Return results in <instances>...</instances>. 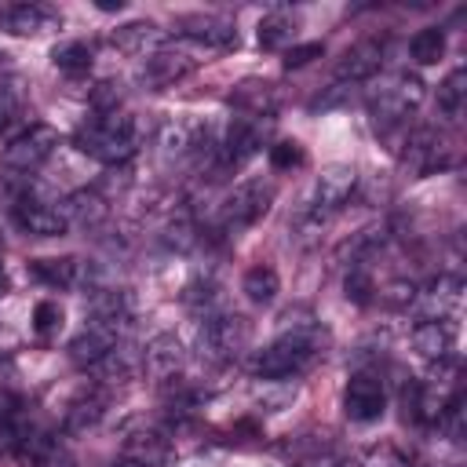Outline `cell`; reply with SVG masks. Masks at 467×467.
<instances>
[{
	"mask_svg": "<svg viewBox=\"0 0 467 467\" xmlns=\"http://www.w3.org/2000/svg\"><path fill=\"white\" fill-rule=\"evenodd\" d=\"M325 347V336L314 321L306 325H296L288 332H281L270 347H263L255 358H252V372L263 376V379H288V376H299Z\"/></svg>",
	"mask_w": 467,
	"mask_h": 467,
	"instance_id": "6da1fadb",
	"label": "cell"
},
{
	"mask_svg": "<svg viewBox=\"0 0 467 467\" xmlns=\"http://www.w3.org/2000/svg\"><path fill=\"white\" fill-rule=\"evenodd\" d=\"M139 146V128L128 113H95L77 131V150L102 161V164H124Z\"/></svg>",
	"mask_w": 467,
	"mask_h": 467,
	"instance_id": "7a4b0ae2",
	"label": "cell"
},
{
	"mask_svg": "<svg viewBox=\"0 0 467 467\" xmlns=\"http://www.w3.org/2000/svg\"><path fill=\"white\" fill-rule=\"evenodd\" d=\"M248 339H252V325L241 317V314H230V310H212L204 314V325H201V354L212 361V365H230L237 361L244 350H248Z\"/></svg>",
	"mask_w": 467,
	"mask_h": 467,
	"instance_id": "3957f363",
	"label": "cell"
},
{
	"mask_svg": "<svg viewBox=\"0 0 467 467\" xmlns=\"http://www.w3.org/2000/svg\"><path fill=\"white\" fill-rule=\"evenodd\" d=\"M274 204V182L266 179H248L241 186H234L226 193V201L219 204V215H215V230L223 234H241L244 226L259 223Z\"/></svg>",
	"mask_w": 467,
	"mask_h": 467,
	"instance_id": "277c9868",
	"label": "cell"
},
{
	"mask_svg": "<svg viewBox=\"0 0 467 467\" xmlns=\"http://www.w3.org/2000/svg\"><path fill=\"white\" fill-rule=\"evenodd\" d=\"M423 102V80L416 73H394L376 95H372V120L379 131L401 124L416 106Z\"/></svg>",
	"mask_w": 467,
	"mask_h": 467,
	"instance_id": "5b68a950",
	"label": "cell"
},
{
	"mask_svg": "<svg viewBox=\"0 0 467 467\" xmlns=\"http://www.w3.org/2000/svg\"><path fill=\"white\" fill-rule=\"evenodd\" d=\"M204 150L215 153L219 146H212L208 124L197 120V117H190V113L164 120L161 131H157V153H161L164 161H197Z\"/></svg>",
	"mask_w": 467,
	"mask_h": 467,
	"instance_id": "8992f818",
	"label": "cell"
},
{
	"mask_svg": "<svg viewBox=\"0 0 467 467\" xmlns=\"http://www.w3.org/2000/svg\"><path fill=\"white\" fill-rule=\"evenodd\" d=\"M270 128H274V117H244V113H237L230 131H226V142L215 150V171L241 168L248 157H255L259 146L266 142Z\"/></svg>",
	"mask_w": 467,
	"mask_h": 467,
	"instance_id": "52a82bcc",
	"label": "cell"
},
{
	"mask_svg": "<svg viewBox=\"0 0 467 467\" xmlns=\"http://www.w3.org/2000/svg\"><path fill=\"white\" fill-rule=\"evenodd\" d=\"M55 146H58V131H55L51 124H29V128H22V131L4 146L0 164H4L7 171L29 175V171H36V168L55 153Z\"/></svg>",
	"mask_w": 467,
	"mask_h": 467,
	"instance_id": "ba28073f",
	"label": "cell"
},
{
	"mask_svg": "<svg viewBox=\"0 0 467 467\" xmlns=\"http://www.w3.org/2000/svg\"><path fill=\"white\" fill-rule=\"evenodd\" d=\"M358 190V171L350 164H328L317 179H314V201H310V212L306 219L317 226L325 223L328 215H336Z\"/></svg>",
	"mask_w": 467,
	"mask_h": 467,
	"instance_id": "9c48e42d",
	"label": "cell"
},
{
	"mask_svg": "<svg viewBox=\"0 0 467 467\" xmlns=\"http://www.w3.org/2000/svg\"><path fill=\"white\" fill-rule=\"evenodd\" d=\"M197 69V58L186 51H171V47H157L142 58L135 80L142 84V91H164L171 84H179L182 77H190Z\"/></svg>",
	"mask_w": 467,
	"mask_h": 467,
	"instance_id": "30bf717a",
	"label": "cell"
},
{
	"mask_svg": "<svg viewBox=\"0 0 467 467\" xmlns=\"http://www.w3.org/2000/svg\"><path fill=\"white\" fill-rule=\"evenodd\" d=\"M387 409V390H383V379L372 376V372H354L347 390H343V412L347 420L354 423H372L379 420Z\"/></svg>",
	"mask_w": 467,
	"mask_h": 467,
	"instance_id": "8fae6325",
	"label": "cell"
},
{
	"mask_svg": "<svg viewBox=\"0 0 467 467\" xmlns=\"http://www.w3.org/2000/svg\"><path fill=\"white\" fill-rule=\"evenodd\" d=\"M120 452H124V463H131V467H175V449H171L168 434L153 431V427L128 431L120 441Z\"/></svg>",
	"mask_w": 467,
	"mask_h": 467,
	"instance_id": "7c38bea8",
	"label": "cell"
},
{
	"mask_svg": "<svg viewBox=\"0 0 467 467\" xmlns=\"http://www.w3.org/2000/svg\"><path fill=\"white\" fill-rule=\"evenodd\" d=\"M441 164H449V142H445V135L434 131V128L412 131L409 142H405V153H401V168L412 179H420V175H431Z\"/></svg>",
	"mask_w": 467,
	"mask_h": 467,
	"instance_id": "4fadbf2b",
	"label": "cell"
},
{
	"mask_svg": "<svg viewBox=\"0 0 467 467\" xmlns=\"http://www.w3.org/2000/svg\"><path fill=\"white\" fill-rule=\"evenodd\" d=\"M175 36L204 44L212 51L237 47V26L223 15H182V18H175Z\"/></svg>",
	"mask_w": 467,
	"mask_h": 467,
	"instance_id": "5bb4252c",
	"label": "cell"
},
{
	"mask_svg": "<svg viewBox=\"0 0 467 467\" xmlns=\"http://www.w3.org/2000/svg\"><path fill=\"white\" fill-rule=\"evenodd\" d=\"M15 223L33 237H58L69 230L62 208L51 201H40V197H18L15 201Z\"/></svg>",
	"mask_w": 467,
	"mask_h": 467,
	"instance_id": "9a60e30c",
	"label": "cell"
},
{
	"mask_svg": "<svg viewBox=\"0 0 467 467\" xmlns=\"http://www.w3.org/2000/svg\"><path fill=\"white\" fill-rule=\"evenodd\" d=\"M412 303H420L423 317H456L460 303H463V277L456 274H438L431 285H423Z\"/></svg>",
	"mask_w": 467,
	"mask_h": 467,
	"instance_id": "2e32d148",
	"label": "cell"
},
{
	"mask_svg": "<svg viewBox=\"0 0 467 467\" xmlns=\"http://www.w3.org/2000/svg\"><path fill=\"white\" fill-rule=\"evenodd\" d=\"M379 66H383V40H379V36H365V40H358L354 47L343 51V58H339V66H336V80L354 88V84L376 77Z\"/></svg>",
	"mask_w": 467,
	"mask_h": 467,
	"instance_id": "e0dca14e",
	"label": "cell"
},
{
	"mask_svg": "<svg viewBox=\"0 0 467 467\" xmlns=\"http://www.w3.org/2000/svg\"><path fill=\"white\" fill-rule=\"evenodd\" d=\"M182 361H186V350H182V343L171 336V332H161V336H153L146 347H142V372L150 376V379H157V383H171L175 379V372L182 368Z\"/></svg>",
	"mask_w": 467,
	"mask_h": 467,
	"instance_id": "ac0fdd59",
	"label": "cell"
},
{
	"mask_svg": "<svg viewBox=\"0 0 467 467\" xmlns=\"http://www.w3.org/2000/svg\"><path fill=\"white\" fill-rule=\"evenodd\" d=\"M452 347H456L452 317H420V325L412 328V350L427 361L452 358Z\"/></svg>",
	"mask_w": 467,
	"mask_h": 467,
	"instance_id": "d6986e66",
	"label": "cell"
},
{
	"mask_svg": "<svg viewBox=\"0 0 467 467\" xmlns=\"http://www.w3.org/2000/svg\"><path fill=\"white\" fill-rule=\"evenodd\" d=\"M117 343H120V332H117V328H106V325H99V321H88L84 332L69 343V358H73V365H80V368H95Z\"/></svg>",
	"mask_w": 467,
	"mask_h": 467,
	"instance_id": "ffe728a7",
	"label": "cell"
},
{
	"mask_svg": "<svg viewBox=\"0 0 467 467\" xmlns=\"http://www.w3.org/2000/svg\"><path fill=\"white\" fill-rule=\"evenodd\" d=\"M0 22H4V29L18 33V36H40L47 29H58L62 15L55 7H47V4H15V7H7L0 15Z\"/></svg>",
	"mask_w": 467,
	"mask_h": 467,
	"instance_id": "44dd1931",
	"label": "cell"
},
{
	"mask_svg": "<svg viewBox=\"0 0 467 467\" xmlns=\"http://www.w3.org/2000/svg\"><path fill=\"white\" fill-rule=\"evenodd\" d=\"M102 416H106V390L91 387L69 401V409L62 416V431L66 434H88L91 427H99Z\"/></svg>",
	"mask_w": 467,
	"mask_h": 467,
	"instance_id": "7402d4cb",
	"label": "cell"
},
{
	"mask_svg": "<svg viewBox=\"0 0 467 467\" xmlns=\"http://www.w3.org/2000/svg\"><path fill=\"white\" fill-rule=\"evenodd\" d=\"M230 106H234L237 113H244V117H274V109H277V91H274V84H266V80H244V84H237V88L230 91Z\"/></svg>",
	"mask_w": 467,
	"mask_h": 467,
	"instance_id": "603a6c76",
	"label": "cell"
},
{
	"mask_svg": "<svg viewBox=\"0 0 467 467\" xmlns=\"http://www.w3.org/2000/svg\"><path fill=\"white\" fill-rule=\"evenodd\" d=\"M29 274L47 285V288H77L84 281V263L73 255H58V259H33Z\"/></svg>",
	"mask_w": 467,
	"mask_h": 467,
	"instance_id": "cb8c5ba5",
	"label": "cell"
},
{
	"mask_svg": "<svg viewBox=\"0 0 467 467\" xmlns=\"http://www.w3.org/2000/svg\"><path fill=\"white\" fill-rule=\"evenodd\" d=\"M62 215H66V223H77V226H84V230H91V226H99L102 219H106V197L102 193H95V190H77V193H69L62 204Z\"/></svg>",
	"mask_w": 467,
	"mask_h": 467,
	"instance_id": "d4e9b609",
	"label": "cell"
},
{
	"mask_svg": "<svg viewBox=\"0 0 467 467\" xmlns=\"http://www.w3.org/2000/svg\"><path fill=\"white\" fill-rule=\"evenodd\" d=\"M161 36H164V29L153 26V22H128V26H120V29L109 33V44L117 51H124V55H146L150 47L157 51Z\"/></svg>",
	"mask_w": 467,
	"mask_h": 467,
	"instance_id": "484cf974",
	"label": "cell"
},
{
	"mask_svg": "<svg viewBox=\"0 0 467 467\" xmlns=\"http://www.w3.org/2000/svg\"><path fill=\"white\" fill-rule=\"evenodd\" d=\"M139 361H142V350H135V347H128V343H117L99 365H95V372H99V379H106V383H120V379H128L135 368H139Z\"/></svg>",
	"mask_w": 467,
	"mask_h": 467,
	"instance_id": "4316f807",
	"label": "cell"
},
{
	"mask_svg": "<svg viewBox=\"0 0 467 467\" xmlns=\"http://www.w3.org/2000/svg\"><path fill=\"white\" fill-rule=\"evenodd\" d=\"M255 36H259V47H266V51H277V47L292 44V36H296V15H288V11H270V15H263Z\"/></svg>",
	"mask_w": 467,
	"mask_h": 467,
	"instance_id": "83f0119b",
	"label": "cell"
},
{
	"mask_svg": "<svg viewBox=\"0 0 467 467\" xmlns=\"http://www.w3.org/2000/svg\"><path fill=\"white\" fill-rule=\"evenodd\" d=\"M463 102H467V73H463V69H452V73L438 84V109H441L449 120H460Z\"/></svg>",
	"mask_w": 467,
	"mask_h": 467,
	"instance_id": "f1b7e54d",
	"label": "cell"
},
{
	"mask_svg": "<svg viewBox=\"0 0 467 467\" xmlns=\"http://www.w3.org/2000/svg\"><path fill=\"white\" fill-rule=\"evenodd\" d=\"M241 288H244V296H248L252 303H270V299L277 296V288H281V277H277V270H274V266L255 263V266L244 274Z\"/></svg>",
	"mask_w": 467,
	"mask_h": 467,
	"instance_id": "f546056e",
	"label": "cell"
},
{
	"mask_svg": "<svg viewBox=\"0 0 467 467\" xmlns=\"http://www.w3.org/2000/svg\"><path fill=\"white\" fill-rule=\"evenodd\" d=\"M409 55H412L420 66H431V62H438V58L445 55V33H441L438 26H427V29H420V33L409 40Z\"/></svg>",
	"mask_w": 467,
	"mask_h": 467,
	"instance_id": "4dcf8cb0",
	"label": "cell"
},
{
	"mask_svg": "<svg viewBox=\"0 0 467 467\" xmlns=\"http://www.w3.org/2000/svg\"><path fill=\"white\" fill-rule=\"evenodd\" d=\"M22 120V91L11 77L0 73V135H7Z\"/></svg>",
	"mask_w": 467,
	"mask_h": 467,
	"instance_id": "1f68e13d",
	"label": "cell"
},
{
	"mask_svg": "<svg viewBox=\"0 0 467 467\" xmlns=\"http://www.w3.org/2000/svg\"><path fill=\"white\" fill-rule=\"evenodd\" d=\"M296 456L299 467H343V456L336 449H328L325 441H303L296 449H288Z\"/></svg>",
	"mask_w": 467,
	"mask_h": 467,
	"instance_id": "d6a6232c",
	"label": "cell"
},
{
	"mask_svg": "<svg viewBox=\"0 0 467 467\" xmlns=\"http://www.w3.org/2000/svg\"><path fill=\"white\" fill-rule=\"evenodd\" d=\"M51 58H55V66L66 69V73H84V69L91 66V47L80 44V40H69V44H58V47L51 51Z\"/></svg>",
	"mask_w": 467,
	"mask_h": 467,
	"instance_id": "836d02e7",
	"label": "cell"
},
{
	"mask_svg": "<svg viewBox=\"0 0 467 467\" xmlns=\"http://www.w3.org/2000/svg\"><path fill=\"white\" fill-rule=\"evenodd\" d=\"M361 467H416L409 452H401L398 445H372L361 456Z\"/></svg>",
	"mask_w": 467,
	"mask_h": 467,
	"instance_id": "e575fe53",
	"label": "cell"
},
{
	"mask_svg": "<svg viewBox=\"0 0 467 467\" xmlns=\"http://www.w3.org/2000/svg\"><path fill=\"white\" fill-rule=\"evenodd\" d=\"M303 161H306V153H303V146L292 142V139H281V142L270 146V164H274L277 171H292V168H299Z\"/></svg>",
	"mask_w": 467,
	"mask_h": 467,
	"instance_id": "d590c367",
	"label": "cell"
},
{
	"mask_svg": "<svg viewBox=\"0 0 467 467\" xmlns=\"http://www.w3.org/2000/svg\"><path fill=\"white\" fill-rule=\"evenodd\" d=\"M372 292H376V281H372V274L358 263V266H350V274H347V299H354V303H368L372 299Z\"/></svg>",
	"mask_w": 467,
	"mask_h": 467,
	"instance_id": "8d00e7d4",
	"label": "cell"
},
{
	"mask_svg": "<svg viewBox=\"0 0 467 467\" xmlns=\"http://www.w3.org/2000/svg\"><path fill=\"white\" fill-rule=\"evenodd\" d=\"M321 55H325V44H317V40L296 44V47L285 51V69H299V66H306V62H314V58H321Z\"/></svg>",
	"mask_w": 467,
	"mask_h": 467,
	"instance_id": "74e56055",
	"label": "cell"
},
{
	"mask_svg": "<svg viewBox=\"0 0 467 467\" xmlns=\"http://www.w3.org/2000/svg\"><path fill=\"white\" fill-rule=\"evenodd\" d=\"M117 102H120V84H113V80H106V84H99L91 91L95 113H117Z\"/></svg>",
	"mask_w": 467,
	"mask_h": 467,
	"instance_id": "f35d334b",
	"label": "cell"
},
{
	"mask_svg": "<svg viewBox=\"0 0 467 467\" xmlns=\"http://www.w3.org/2000/svg\"><path fill=\"white\" fill-rule=\"evenodd\" d=\"M33 325H36V332H55L58 325H62V310H58V303H51V299H44V303H36V310H33Z\"/></svg>",
	"mask_w": 467,
	"mask_h": 467,
	"instance_id": "ab89813d",
	"label": "cell"
},
{
	"mask_svg": "<svg viewBox=\"0 0 467 467\" xmlns=\"http://www.w3.org/2000/svg\"><path fill=\"white\" fill-rule=\"evenodd\" d=\"M95 7H99V11H120V7H124V0H99Z\"/></svg>",
	"mask_w": 467,
	"mask_h": 467,
	"instance_id": "60d3db41",
	"label": "cell"
},
{
	"mask_svg": "<svg viewBox=\"0 0 467 467\" xmlns=\"http://www.w3.org/2000/svg\"><path fill=\"white\" fill-rule=\"evenodd\" d=\"M113 467H131V463H124V460H120V463H113Z\"/></svg>",
	"mask_w": 467,
	"mask_h": 467,
	"instance_id": "b9f144b4",
	"label": "cell"
},
{
	"mask_svg": "<svg viewBox=\"0 0 467 467\" xmlns=\"http://www.w3.org/2000/svg\"><path fill=\"white\" fill-rule=\"evenodd\" d=\"M190 467H204V463H190Z\"/></svg>",
	"mask_w": 467,
	"mask_h": 467,
	"instance_id": "7bdbcfd3",
	"label": "cell"
},
{
	"mask_svg": "<svg viewBox=\"0 0 467 467\" xmlns=\"http://www.w3.org/2000/svg\"><path fill=\"white\" fill-rule=\"evenodd\" d=\"M0 281H4V270H0Z\"/></svg>",
	"mask_w": 467,
	"mask_h": 467,
	"instance_id": "ee69618b",
	"label": "cell"
}]
</instances>
